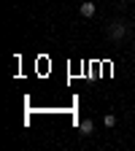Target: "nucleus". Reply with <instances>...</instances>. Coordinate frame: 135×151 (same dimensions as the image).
<instances>
[{
	"label": "nucleus",
	"instance_id": "nucleus-4",
	"mask_svg": "<svg viewBox=\"0 0 135 151\" xmlns=\"http://www.w3.org/2000/svg\"><path fill=\"white\" fill-rule=\"evenodd\" d=\"M103 124H105V127H113V124H116V116H111V113H108V116L103 119Z\"/></svg>",
	"mask_w": 135,
	"mask_h": 151
},
{
	"label": "nucleus",
	"instance_id": "nucleus-3",
	"mask_svg": "<svg viewBox=\"0 0 135 151\" xmlns=\"http://www.w3.org/2000/svg\"><path fill=\"white\" fill-rule=\"evenodd\" d=\"M92 129H95V122L92 119H84L81 122V135H92Z\"/></svg>",
	"mask_w": 135,
	"mask_h": 151
},
{
	"label": "nucleus",
	"instance_id": "nucleus-2",
	"mask_svg": "<svg viewBox=\"0 0 135 151\" xmlns=\"http://www.w3.org/2000/svg\"><path fill=\"white\" fill-rule=\"evenodd\" d=\"M81 16L92 19V16H95V3H81Z\"/></svg>",
	"mask_w": 135,
	"mask_h": 151
},
{
	"label": "nucleus",
	"instance_id": "nucleus-1",
	"mask_svg": "<svg viewBox=\"0 0 135 151\" xmlns=\"http://www.w3.org/2000/svg\"><path fill=\"white\" fill-rule=\"evenodd\" d=\"M108 35H111V41H122V38L127 35V24H122V22H113V24L108 27Z\"/></svg>",
	"mask_w": 135,
	"mask_h": 151
}]
</instances>
